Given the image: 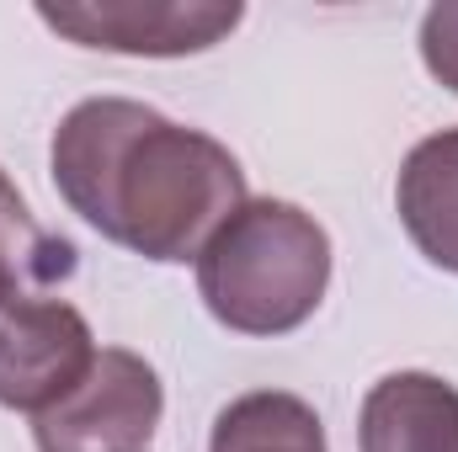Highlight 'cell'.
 <instances>
[{
	"instance_id": "obj_1",
	"label": "cell",
	"mask_w": 458,
	"mask_h": 452,
	"mask_svg": "<svg viewBox=\"0 0 458 452\" xmlns=\"http://www.w3.org/2000/svg\"><path fill=\"white\" fill-rule=\"evenodd\" d=\"M54 187L91 229L149 261L203 255L245 203V176L219 138L123 96L81 102L59 122Z\"/></svg>"
},
{
	"instance_id": "obj_2",
	"label": "cell",
	"mask_w": 458,
	"mask_h": 452,
	"mask_svg": "<svg viewBox=\"0 0 458 452\" xmlns=\"http://www.w3.org/2000/svg\"><path fill=\"white\" fill-rule=\"evenodd\" d=\"M331 282V239L293 203H240L198 255V293L240 336L299 331Z\"/></svg>"
},
{
	"instance_id": "obj_3",
	"label": "cell",
	"mask_w": 458,
	"mask_h": 452,
	"mask_svg": "<svg viewBox=\"0 0 458 452\" xmlns=\"http://www.w3.org/2000/svg\"><path fill=\"white\" fill-rule=\"evenodd\" d=\"M160 378L133 351H97L91 372L38 415V452H133L160 426Z\"/></svg>"
},
{
	"instance_id": "obj_4",
	"label": "cell",
	"mask_w": 458,
	"mask_h": 452,
	"mask_svg": "<svg viewBox=\"0 0 458 452\" xmlns=\"http://www.w3.org/2000/svg\"><path fill=\"white\" fill-rule=\"evenodd\" d=\"M97 362L91 325L64 298H16L0 304V405L54 410Z\"/></svg>"
},
{
	"instance_id": "obj_5",
	"label": "cell",
	"mask_w": 458,
	"mask_h": 452,
	"mask_svg": "<svg viewBox=\"0 0 458 452\" xmlns=\"http://www.w3.org/2000/svg\"><path fill=\"white\" fill-rule=\"evenodd\" d=\"M43 27L75 38L81 48L144 54V59H182L203 54L240 27V5L229 0H102V5H38Z\"/></svg>"
},
{
	"instance_id": "obj_6",
	"label": "cell",
	"mask_w": 458,
	"mask_h": 452,
	"mask_svg": "<svg viewBox=\"0 0 458 452\" xmlns=\"http://www.w3.org/2000/svg\"><path fill=\"white\" fill-rule=\"evenodd\" d=\"M362 452H458V389L432 372H389L362 399Z\"/></svg>"
},
{
	"instance_id": "obj_7",
	"label": "cell",
	"mask_w": 458,
	"mask_h": 452,
	"mask_svg": "<svg viewBox=\"0 0 458 452\" xmlns=\"http://www.w3.org/2000/svg\"><path fill=\"white\" fill-rule=\"evenodd\" d=\"M394 203H400V224L411 229L416 250L432 266L458 272V128L421 138L405 155Z\"/></svg>"
},
{
	"instance_id": "obj_8",
	"label": "cell",
	"mask_w": 458,
	"mask_h": 452,
	"mask_svg": "<svg viewBox=\"0 0 458 452\" xmlns=\"http://www.w3.org/2000/svg\"><path fill=\"white\" fill-rule=\"evenodd\" d=\"M64 277H75V245L38 224L0 171V304L54 293Z\"/></svg>"
},
{
	"instance_id": "obj_9",
	"label": "cell",
	"mask_w": 458,
	"mask_h": 452,
	"mask_svg": "<svg viewBox=\"0 0 458 452\" xmlns=\"http://www.w3.org/2000/svg\"><path fill=\"white\" fill-rule=\"evenodd\" d=\"M208 452H326V431L293 394H245L214 421Z\"/></svg>"
},
{
	"instance_id": "obj_10",
	"label": "cell",
	"mask_w": 458,
	"mask_h": 452,
	"mask_svg": "<svg viewBox=\"0 0 458 452\" xmlns=\"http://www.w3.org/2000/svg\"><path fill=\"white\" fill-rule=\"evenodd\" d=\"M421 59L448 91H458V0L432 5L421 16Z\"/></svg>"
}]
</instances>
